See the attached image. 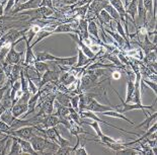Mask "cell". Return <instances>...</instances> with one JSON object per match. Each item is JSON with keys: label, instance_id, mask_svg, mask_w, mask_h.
I'll list each match as a JSON object with an SVG mask.
<instances>
[{"label": "cell", "instance_id": "7", "mask_svg": "<svg viewBox=\"0 0 157 155\" xmlns=\"http://www.w3.org/2000/svg\"><path fill=\"white\" fill-rule=\"evenodd\" d=\"M68 35L71 37V38L73 39V41H74L76 44H77V47L78 48L81 50V51L85 54L86 56L88 57L89 59H92L93 57L95 56V54L93 53L91 50H90V48H89V46H87L86 44L84 43V42H82L81 40L79 39V37H78V35L77 33H68Z\"/></svg>", "mask_w": 157, "mask_h": 155}, {"label": "cell", "instance_id": "10", "mask_svg": "<svg viewBox=\"0 0 157 155\" xmlns=\"http://www.w3.org/2000/svg\"><path fill=\"white\" fill-rule=\"evenodd\" d=\"M40 96H41V91H40V89H39V91L36 92V93L32 94V95H31V97H29V103H28L29 110H28V112L23 114V119L28 117L29 114H32V113L35 112L36 107V106H38V103H39Z\"/></svg>", "mask_w": 157, "mask_h": 155}, {"label": "cell", "instance_id": "35", "mask_svg": "<svg viewBox=\"0 0 157 155\" xmlns=\"http://www.w3.org/2000/svg\"><path fill=\"white\" fill-rule=\"evenodd\" d=\"M113 76H112V78L113 79H119L120 77H121V73H120L119 71H113Z\"/></svg>", "mask_w": 157, "mask_h": 155}, {"label": "cell", "instance_id": "32", "mask_svg": "<svg viewBox=\"0 0 157 155\" xmlns=\"http://www.w3.org/2000/svg\"><path fill=\"white\" fill-rule=\"evenodd\" d=\"M142 79V78H141ZM142 81L144 82V84H147L148 86H150L151 87V89L154 91V93L156 94L157 93V84H156V82L154 81V82H152V81H149V80H147V79H142Z\"/></svg>", "mask_w": 157, "mask_h": 155}, {"label": "cell", "instance_id": "28", "mask_svg": "<svg viewBox=\"0 0 157 155\" xmlns=\"http://www.w3.org/2000/svg\"><path fill=\"white\" fill-rule=\"evenodd\" d=\"M56 135H57V139H58V145L59 147H66V146H70V141L65 139V138L62 137V135L60 134L58 130H56Z\"/></svg>", "mask_w": 157, "mask_h": 155}, {"label": "cell", "instance_id": "30", "mask_svg": "<svg viewBox=\"0 0 157 155\" xmlns=\"http://www.w3.org/2000/svg\"><path fill=\"white\" fill-rule=\"evenodd\" d=\"M0 131H1L2 133L9 135V133H10V131H11V128L9 125H7L6 123L3 122V121L0 120Z\"/></svg>", "mask_w": 157, "mask_h": 155}, {"label": "cell", "instance_id": "25", "mask_svg": "<svg viewBox=\"0 0 157 155\" xmlns=\"http://www.w3.org/2000/svg\"><path fill=\"white\" fill-rule=\"evenodd\" d=\"M10 138L8 134L3 135V139L0 140V154L5 155L8 154L7 147H8V139Z\"/></svg>", "mask_w": 157, "mask_h": 155}, {"label": "cell", "instance_id": "19", "mask_svg": "<svg viewBox=\"0 0 157 155\" xmlns=\"http://www.w3.org/2000/svg\"><path fill=\"white\" fill-rule=\"evenodd\" d=\"M126 13L128 14L133 21L136 23V16H137V0H132L126 6Z\"/></svg>", "mask_w": 157, "mask_h": 155}, {"label": "cell", "instance_id": "5", "mask_svg": "<svg viewBox=\"0 0 157 155\" xmlns=\"http://www.w3.org/2000/svg\"><path fill=\"white\" fill-rule=\"evenodd\" d=\"M41 1L42 0H28V1L23 2V3H17L16 5H14V9H12V10L9 12V14L14 15L21 11L38 8V7H40Z\"/></svg>", "mask_w": 157, "mask_h": 155}, {"label": "cell", "instance_id": "14", "mask_svg": "<svg viewBox=\"0 0 157 155\" xmlns=\"http://www.w3.org/2000/svg\"><path fill=\"white\" fill-rule=\"evenodd\" d=\"M55 99L60 104H62V106L68 107H71V102H70V94L67 93V92L56 91V93H55Z\"/></svg>", "mask_w": 157, "mask_h": 155}, {"label": "cell", "instance_id": "2", "mask_svg": "<svg viewBox=\"0 0 157 155\" xmlns=\"http://www.w3.org/2000/svg\"><path fill=\"white\" fill-rule=\"evenodd\" d=\"M54 12H55V9H51V8H48V7H42V6H40V7L35 8V9H29V10L21 11V12H19L18 14L21 16H22V15L31 16V19H29L28 21H25L26 25H31L29 23H32L33 21H36V19L48 18L49 16L54 14Z\"/></svg>", "mask_w": 157, "mask_h": 155}, {"label": "cell", "instance_id": "21", "mask_svg": "<svg viewBox=\"0 0 157 155\" xmlns=\"http://www.w3.org/2000/svg\"><path fill=\"white\" fill-rule=\"evenodd\" d=\"M95 19H98L99 23H101V25H106V23H111L113 22V18L112 16L109 14L108 12H106L105 9H102V10L98 13V15H96Z\"/></svg>", "mask_w": 157, "mask_h": 155}, {"label": "cell", "instance_id": "9", "mask_svg": "<svg viewBox=\"0 0 157 155\" xmlns=\"http://www.w3.org/2000/svg\"><path fill=\"white\" fill-rule=\"evenodd\" d=\"M109 2L111 3V5L113 6V8L118 11L119 15H120V19L121 21L125 23L126 21V17L128 16V14L126 13V8H125V5L123 4L122 0H109Z\"/></svg>", "mask_w": 157, "mask_h": 155}, {"label": "cell", "instance_id": "11", "mask_svg": "<svg viewBox=\"0 0 157 155\" xmlns=\"http://www.w3.org/2000/svg\"><path fill=\"white\" fill-rule=\"evenodd\" d=\"M15 138H16V140L18 141V143L21 144L22 154H34V155L39 154L36 151L34 150V148H33L32 144L29 140L21 139V138H18V137H15Z\"/></svg>", "mask_w": 157, "mask_h": 155}, {"label": "cell", "instance_id": "16", "mask_svg": "<svg viewBox=\"0 0 157 155\" xmlns=\"http://www.w3.org/2000/svg\"><path fill=\"white\" fill-rule=\"evenodd\" d=\"M106 33H109V35L112 37V38L113 39V41H116V44L118 45L119 47V49H124L125 48V46H126V41L123 39V37L120 35V33L118 32H113V29H105V31Z\"/></svg>", "mask_w": 157, "mask_h": 155}, {"label": "cell", "instance_id": "18", "mask_svg": "<svg viewBox=\"0 0 157 155\" xmlns=\"http://www.w3.org/2000/svg\"><path fill=\"white\" fill-rule=\"evenodd\" d=\"M98 114H101V116H106V117H112V118H117V119H122V120H125L127 121L128 123L130 124H132L133 126H135V123L134 122H132L131 120L128 119L127 117H125L122 113H119V112H117V110H106V112H102V113H98Z\"/></svg>", "mask_w": 157, "mask_h": 155}, {"label": "cell", "instance_id": "8", "mask_svg": "<svg viewBox=\"0 0 157 155\" xmlns=\"http://www.w3.org/2000/svg\"><path fill=\"white\" fill-rule=\"evenodd\" d=\"M23 41H25L26 44V50L25 54V66L34 65V63L36 62V55L33 52L31 42H29L28 39H26V35L23 36Z\"/></svg>", "mask_w": 157, "mask_h": 155}, {"label": "cell", "instance_id": "24", "mask_svg": "<svg viewBox=\"0 0 157 155\" xmlns=\"http://www.w3.org/2000/svg\"><path fill=\"white\" fill-rule=\"evenodd\" d=\"M105 10L109 13V15L112 16V18H113V21H115L116 22H118V21H121V19H120V15H119V13H118V11L116 10L115 8L113 7V6L111 5V3H108L105 6Z\"/></svg>", "mask_w": 157, "mask_h": 155}, {"label": "cell", "instance_id": "1", "mask_svg": "<svg viewBox=\"0 0 157 155\" xmlns=\"http://www.w3.org/2000/svg\"><path fill=\"white\" fill-rule=\"evenodd\" d=\"M29 141L31 142L34 150L41 154H46L45 150L47 149L56 151L59 148V145L56 142H53V141L47 139V138L43 136H39V135H36V134L33 135L32 138Z\"/></svg>", "mask_w": 157, "mask_h": 155}, {"label": "cell", "instance_id": "15", "mask_svg": "<svg viewBox=\"0 0 157 155\" xmlns=\"http://www.w3.org/2000/svg\"><path fill=\"white\" fill-rule=\"evenodd\" d=\"M90 62H91V59H89L88 57L77 47V61H76L74 67L81 68V67L87 65V64H89Z\"/></svg>", "mask_w": 157, "mask_h": 155}, {"label": "cell", "instance_id": "13", "mask_svg": "<svg viewBox=\"0 0 157 155\" xmlns=\"http://www.w3.org/2000/svg\"><path fill=\"white\" fill-rule=\"evenodd\" d=\"M70 119H71V118H70ZM68 131L73 136H77L79 134H87L89 136H93L91 133L84 131V129L81 127V125L76 124L74 121H72V120H70V127L68 128Z\"/></svg>", "mask_w": 157, "mask_h": 155}, {"label": "cell", "instance_id": "23", "mask_svg": "<svg viewBox=\"0 0 157 155\" xmlns=\"http://www.w3.org/2000/svg\"><path fill=\"white\" fill-rule=\"evenodd\" d=\"M134 89H135V82L131 79L128 80L127 81V92H126L125 103H131L133 93H134Z\"/></svg>", "mask_w": 157, "mask_h": 155}, {"label": "cell", "instance_id": "22", "mask_svg": "<svg viewBox=\"0 0 157 155\" xmlns=\"http://www.w3.org/2000/svg\"><path fill=\"white\" fill-rule=\"evenodd\" d=\"M15 119H16V118L12 114L10 109H9V110H5L4 112L1 114V116H0V120L3 121V122L6 123L7 125H9V126H10V125L13 122H14Z\"/></svg>", "mask_w": 157, "mask_h": 155}, {"label": "cell", "instance_id": "17", "mask_svg": "<svg viewBox=\"0 0 157 155\" xmlns=\"http://www.w3.org/2000/svg\"><path fill=\"white\" fill-rule=\"evenodd\" d=\"M34 67H35V71L38 74V78H34V80H40L42 74L46 72L47 70L50 69V65H48L47 63L44 61H36L34 63Z\"/></svg>", "mask_w": 157, "mask_h": 155}, {"label": "cell", "instance_id": "37", "mask_svg": "<svg viewBox=\"0 0 157 155\" xmlns=\"http://www.w3.org/2000/svg\"><path fill=\"white\" fill-rule=\"evenodd\" d=\"M63 2H64V4L65 5H68V2H67V0H62Z\"/></svg>", "mask_w": 157, "mask_h": 155}, {"label": "cell", "instance_id": "27", "mask_svg": "<svg viewBox=\"0 0 157 155\" xmlns=\"http://www.w3.org/2000/svg\"><path fill=\"white\" fill-rule=\"evenodd\" d=\"M82 124H85V125H88V126L90 127H92L93 128V130L96 132V137L99 138V137H101L102 136V131L101 129V126H99V124L98 121H94L93 123H87V122H82Z\"/></svg>", "mask_w": 157, "mask_h": 155}, {"label": "cell", "instance_id": "31", "mask_svg": "<svg viewBox=\"0 0 157 155\" xmlns=\"http://www.w3.org/2000/svg\"><path fill=\"white\" fill-rule=\"evenodd\" d=\"M74 154H76V155H87L88 154L87 151L85 149V142L83 143L81 146L79 145V147L74 151Z\"/></svg>", "mask_w": 157, "mask_h": 155}, {"label": "cell", "instance_id": "6", "mask_svg": "<svg viewBox=\"0 0 157 155\" xmlns=\"http://www.w3.org/2000/svg\"><path fill=\"white\" fill-rule=\"evenodd\" d=\"M60 73H61V70L57 71V70H51L48 69L46 72H44L42 74L41 78H40V84H39V89H41L43 86L45 85L47 83H53L55 81H58Z\"/></svg>", "mask_w": 157, "mask_h": 155}, {"label": "cell", "instance_id": "33", "mask_svg": "<svg viewBox=\"0 0 157 155\" xmlns=\"http://www.w3.org/2000/svg\"><path fill=\"white\" fill-rule=\"evenodd\" d=\"M40 6H42V7H48V8H51V9H54L52 0H42Z\"/></svg>", "mask_w": 157, "mask_h": 155}, {"label": "cell", "instance_id": "34", "mask_svg": "<svg viewBox=\"0 0 157 155\" xmlns=\"http://www.w3.org/2000/svg\"><path fill=\"white\" fill-rule=\"evenodd\" d=\"M6 79H7V76L5 75V73L3 72V70H0V87H2L6 82Z\"/></svg>", "mask_w": 157, "mask_h": 155}, {"label": "cell", "instance_id": "26", "mask_svg": "<svg viewBox=\"0 0 157 155\" xmlns=\"http://www.w3.org/2000/svg\"><path fill=\"white\" fill-rule=\"evenodd\" d=\"M157 117V112H154V114H148V116H146V120L144 121V122H142L141 124H139L138 126H135L136 128H141L143 126H145V130H147L149 128V125L150 123L152 122V121H154L156 119Z\"/></svg>", "mask_w": 157, "mask_h": 155}, {"label": "cell", "instance_id": "12", "mask_svg": "<svg viewBox=\"0 0 157 155\" xmlns=\"http://www.w3.org/2000/svg\"><path fill=\"white\" fill-rule=\"evenodd\" d=\"M11 113L15 118H21V116H23L29 110L28 103H16L12 106L11 107Z\"/></svg>", "mask_w": 157, "mask_h": 155}, {"label": "cell", "instance_id": "4", "mask_svg": "<svg viewBox=\"0 0 157 155\" xmlns=\"http://www.w3.org/2000/svg\"><path fill=\"white\" fill-rule=\"evenodd\" d=\"M34 134H38V131H36L35 125L23 126L21 128H19V129L12 130L10 131V133H9V135H11V136L21 138V139H25V140H29Z\"/></svg>", "mask_w": 157, "mask_h": 155}, {"label": "cell", "instance_id": "20", "mask_svg": "<svg viewBox=\"0 0 157 155\" xmlns=\"http://www.w3.org/2000/svg\"><path fill=\"white\" fill-rule=\"evenodd\" d=\"M10 136V139L12 141V144H11V148L10 150L8 151V154L9 155H14V154H22V151H21V144L18 143V141L16 140L15 136Z\"/></svg>", "mask_w": 157, "mask_h": 155}, {"label": "cell", "instance_id": "38", "mask_svg": "<svg viewBox=\"0 0 157 155\" xmlns=\"http://www.w3.org/2000/svg\"><path fill=\"white\" fill-rule=\"evenodd\" d=\"M3 134H4V133H2L1 131H0V136H1V135H3Z\"/></svg>", "mask_w": 157, "mask_h": 155}, {"label": "cell", "instance_id": "36", "mask_svg": "<svg viewBox=\"0 0 157 155\" xmlns=\"http://www.w3.org/2000/svg\"><path fill=\"white\" fill-rule=\"evenodd\" d=\"M128 3H129V0H125V8H126V6L128 5Z\"/></svg>", "mask_w": 157, "mask_h": 155}, {"label": "cell", "instance_id": "29", "mask_svg": "<svg viewBox=\"0 0 157 155\" xmlns=\"http://www.w3.org/2000/svg\"><path fill=\"white\" fill-rule=\"evenodd\" d=\"M70 102H71V107L75 110L78 112V104H79V94H73L70 95Z\"/></svg>", "mask_w": 157, "mask_h": 155}, {"label": "cell", "instance_id": "3", "mask_svg": "<svg viewBox=\"0 0 157 155\" xmlns=\"http://www.w3.org/2000/svg\"><path fill=\"white\" fill-rule=\"evenodd\" d=\"M23 41V36L21 37V39L17 40L15 43H13L11 47H10V50H9V52L7 53V55H6L5 57V60L4 61H6L7 63L9 64H12V65H14V64H17L21 61V60L25 58V51H21V52H16L14 50V47L16 44H18L19 42Z\"/></svg>", "mask_w": 157, "mask_h": 155}]
</instances>
